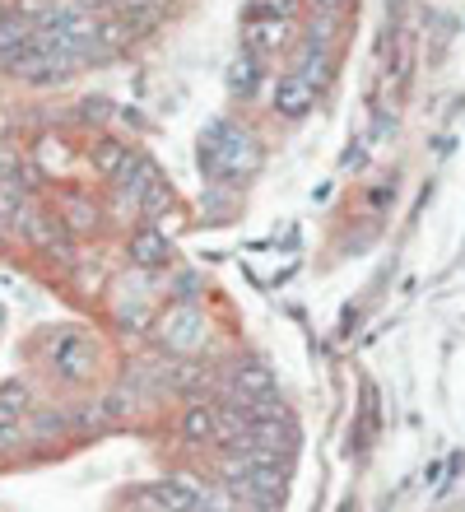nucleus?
Wrapping results in <instances>:
<instances>
[{
  "instance_id": "obj_12",
  "label": "nucleus",
  "mask_w": 465,
  "mask_h": 512,
  "mask_svg": "<svg viewBox=\"0 0 465 512\" xmlns=\"http://www.w3.org/2000/svg\"><path fill=\"white\" fill-rule=\"evenodd\" d=\"M298 75H303L307 84H317V89H326L331 84V75H335V66H331V47H321V42H312L307 38V47L298 52Z\"/></svg>"
},
{
  "instance_id": "obj_11",
  "label": "nucleus",
  "mask_w": 465,
  "mask_h": 512,
  "mask_svg": "<svg viewBox=\"0 0 465 512\" xmlns=\"http://www.w3.org/2000/svg\"><path fill=\"white\" fill-rule=\"evenodd\" d=\"M159 182V168L145 159V154H131V159L121 163V173H117V187H121V196L131 205H140V196H145L149 187Z\"/></svg>"
},
{
  "instance_id": "obj_2",
  "label": "nucleus",
  "mask_w": 465,
  "mask_h": 512,
  "mask_svg": "<svg viewBox=\"0 0 465 512\" xmlns=\"http://www.w3.org/2000/svg\"><path fill=\"white\" fill-rule=\"evenodd\" d=\"M47 364L56 368L61 382H89L93 368H98V340L84 336V331H61L47 345Z\"/></svg>"
},
{
  "instance_id": "obj_20",
  "label": "nucleus",
  "mask_w": 465,
  "mask_h": 512,
  "mask_svg": "<svg viewBox=\"0 0 465 512\" xmlns=\"http://www.w3.org/2000/svg\"><path fill=\"white\" fill-rule=\"evenodd\" d=\"M391 201H396V187H372L368 191V205H372V210H386Z\"/></svg>"
},
{
  "instance_id": "obj_9",
  "label": "nucleus",
  "mask_w": 465,
  "mask_h": 512,
  "mask_svg": "<svg viewBox=\"0 0 465 512\" xmlns=\"http://www.w3.org/2000/svg\"><path fill=\"white\" fill-rule=\"evenodd\" d=\"M131 261H135L140 270L168 266V261H173V243H168V233H159V229L131 233Z\"/></svg>"
},
{
  "instance_id": "obj_17",
  "label": "nucleus",
  "mask_w": 465,
  "mask_h": 512,
  "mask_svg": "<svg viewBox=\"0 0 465 512\" xmlns=\"http://www.w3.org/2000/svg\"><path fill=\"white\" fill-rule=\"evenodd\" d=\"M0 405H5V410H14V415H28V405H33V391H28V382H5V387H0Z\"/></svg>"
},
{
  "instance_id": "obj_21",
  "label": "nucleus",
  "mask_w": 465,
  "mask_h": 512,
  "mask_svg": "<svg viewBox=\"0 0 465 512\" xmlns=\"http://www.w3.org/2000/svg\"><path fill=\"white\" fill-rule=\"evenodd\" d=\"M363 163H368V159H363V145H349L345 159H340V168H349V173H354V168H363Z\"/></svg>"
},
{
  "instance_id": "obj_22",
  "label": "nucleus",
  "mask_w": 465,
  "mask_h": 512,
  "mask_svg": "<svg viewBox=\"0 0 465 512\" xmlns=\"http://www.w3.org/2000/svg\"><path fill=\"white\" fill-rule=\"evenodd\" d=\"M312 5H317V10H331V14H345L349 0H312Z\"/></svg>"
},
{
  "instance_id": "obj_8",
  "label": "nucleus",
  "mask_w": 465,
  "mask_h": 512,
  "mask_svg": "<svg viewBox=\"0 0 465 512\" xmlns=\"http://www.w3.org/2000/svg\"><path fill=\"white\" fill-rule=\"evenodd\" d=\"M228 391H233V401H266V396H275V378H270L266 364H238L233 368V382H228Z\"/></svg>"
},
{
  "instance_id": "obj_19",
  "label": "nucleus",
  "mask_w": 465,
  "mask_h": 512,
  "mask_svg": "<svg viewBox=\"0 0 465 512\" xmlns=\"http://www.w3.org/2000/svg\"><path fill=\"white\" fill-rule=\"evenodd\" d=\"M121 326H131V331H145V322H149V312H145V303H121Z\"/></svg>"
},
{
  "instance_id": "obj_18",
  "label": "nucleus",
  "mask_w": 465,
  "mask_h": 512,
  "mask_svg": "<svg viewBox=\"0 0 465 512\" xmlns=\"http://www.w3.org/2000/svg\"><path fill=\"white\" fill-rule=\"evenodd\" d=\"M33 419H38V424L28 429L33 438H52V433L61 438V433H66V415H56V410H42V415H33Z\"/></svg>"
},
{
  "instance_id": "obj_16",
  "label": "nucleus",
  "mask_w": 465,
  "mask_h": 512,
  "mask_svg": "<svg viewBox=\"0 0 465 512\" xmlns=\"http://www.w3.org/2000/svg\"><path fill=\"white\" fill-rule=\"evenodd\" d=\"M247 14H256V19H293L298 0H247Z\"/></svg>"
},
{
  "instance_id": "obj_6",
  "label": "nucleus",
  "mask_w": 465,
  "mask_h": 512,
  "mask_svg": "<svg viewBox=\"0 0 465 512\" xmlns=\"http://www.w3.org/2000/svg\"><path fill=\"white\" fill-rule=\"evenodd\" d=\"M293 38V19H256L247 14L242 19V47L256 56H270V52H284Z\"/></svg>"
},
{
  "instance_id": "obj_5",
  "label": "nucleus",
  "mask_w": 465,
  "mask_h": 512,
  "mask_svg": "<svg viewBox=\"0 0 465 512\" xmlns=\"http://www.w3.org/2000/svg\"><path fill=\"white\" fill-rule=\"evenodd\" d=\"M270 103H275V112L284 117V122H298V117H307V112L317 108V84H307L298 70H289V75H279L275 80Z\"/></svg>"
},
{
  "instance_id": "obj_3",
  "label": "nucleus",
  "mask_w": 465,
  "mask_h": 512,
  "mask_svg": "<svg viewBox=\"0 0 465 512\" xmlns=\"http://www.w3.org/2000/svg\"><path fill=\"white\" fill-rule=\"evenodd\" d=\"M163 345L173 354H196L200 345H205V312L186 298V303H177V308H168V317H163Z\"/></svg>"
},
{
  "instance_id": "obj_1",
  "label": "nucleus",
  "mask_w": 465,
  "mask_h": 512,
  "mask_svg": "<svg viewBox=\"0 0 465 512\" xmlns=\"http://www.w3.org/2000/svg\"><path fill=\"white\" fill-rule=\"evenodd\" d=\"M196 149H200V173L210 182H238V177L261 168V140L247 126L228 122V117H214L200 131Z\"/></svg>"
},
{
  "instance_id": "obj_13",
  "label": "nucleus",
  "mask_w": 465,
  "mask_h": 512,
  "mask_svg": "<svg viewBox=\"0 0 465 512\" xmlns=\"http://www.w3.org/2000/svg\"><path fill=\"white\" fill-rule=\"evenodd\" d=\"M126 159H131V149L117 145V140H98V145H93V168H98L103 177H117Z\"/></svg>"
},
{
  "instance_id": "obj_4",
  "label": "nucleus",
  "mask_w": 465,
  "mask_h": 512,
  "mask_svg": "<svg viewBox=\"0 0 465 512\" xmlns=\"http://www.w3.org/2000/svg\"><path fill=\"white\" fill-rule=\"evenodd\" d=\"M135 508H168V512H200V508H214V499L205 489L186 485V480H168V485H154V489H140L135 494Z\"/></svg>"
},
{
  "instance_id": "obj_15",
  "label": "nucleus",
  "mask_w": 465,
  "mask_h": 512,
  "mask_svg": "<svg viewBox=\"0 0 465 512\" xmlns=\"http://www.w3.org/2000/svg\"><path fill=\"white\" fill-rule=\"evenodd\" d=\"M24 415H14V410H5L0 405V452H14V447L24 443Z\"/></svg>"
},
{
  "instance_id": "obj_7",
  "label": "nucleus",
  "mask_w": 465,
  "mask_h": 512,
  "mask_svg": "<svg viewBox=\"0 0 465 512\" xmlns=\"http://www.w3.org/2000/svg\"><path fill=\"white\" fill-rule=\"evenodd\" d=\"M261 84H266V56H256L242 47V52L233 56V66H228V94L247 103V98L261 94Z\"/></svg>"
},
{
  "instance_id": "obj_10",
  "label": "nucleus",
  "mask_w": 465,
  "mask_h": 512,
  "mask_svg": "<svg viewBox=\"0 0 465 512\" xmlns=\"http://www.w3.org/2000/svg\"><path fill=\"white\" fill-rule=\"evenodd\" d=\"M177 433H182L186 443H219V405H186L182 424H177Z\"/></svg>"
},
{
  "instance_id": "obj_14",
  "label": "nucleus",
  "mask_w": 465,
  "mask_h": 512,
  "mask_svg": "<svg viewBox=\"0 0 465 512\" xmlns=\"http://www.w3.org/2000/svg\"><path fill=\"white\" fill-rule=\"evenodd\" d=\"M14 229L24 233V243H33V247H52V224H47V219H42L38 210H33V205H28L24 215H19V224H14Z\"/></svg>"
}]
</instances>
